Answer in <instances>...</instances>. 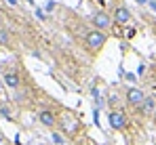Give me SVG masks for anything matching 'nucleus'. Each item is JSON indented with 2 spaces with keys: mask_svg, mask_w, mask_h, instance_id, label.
Segmentation results:
<instances>
[{
  "mask_svg": "<svg viewBox=\"0 0 156 145\" xmlns=\"http://www.w3.org/2000/svg\"><path fill=\"white\" fill-rule=\"evenodd\" d=\"M152 109H154V99H144V112L150 114Z\"/></svg>",
  "mask_w": 156,
  "mask_h": 145,
  "instance_id": "10",
  "label": "nucleus"
},
{
  "mask_svg": "<svg viewBox=\"0 0 156 145\" xmlns=\"http://www.w3.org/2000/svg\"><path fill=\"white\" fill-rule=\"evenodd\" d=\"M127 99H129L131 105H139V103H144V93H141L139 88H129Z\"/></svg>",
  "mask_w": 156,
  "mask_h": 145,
  "instance_id": "4",
  "label": "nucleus"
},
{
  "mask_svg": "<svg viewBox=\"0 0 156 145\" xmlns=\"http://www.w3.org/2000/svg\"><path fill=\"white\" fill-rule=\"evenodd\" d=\"M53 141H55L57 145H61V143H63V139H61V135H53Z\"/></svg>",
  "mask_w": 156,
  "mask_h": 145,
  "instance_id": "11",
  "label": "nucleus"
},
{
  "mask_svg": "<svg viewBox=\"0 0 156 145\" xmlns=\"http://www.w3.org/2000/svg\"><path fill=\"white\" fill-rule=\"evenodd\" d=\"M63 126H66V130H68V133H76L78 122L74 120V118H70V116H66V120H63Z\"/></svg>",
  "mask_w": 156,
  "mask_h": 145,
  "instance_id": "6",
  "label": "nucleus"
},
{
  "mask_svg": "<svg viewBox=\"0 0 156 145\" xmlns=\"http://www.w3.org/2000/svg\"><path fill=\"white\" fill-rule=\"evenodd\" d=\"M108 120H110V126L116 128V130H120V128L127 126V118H125V114H120V112H112Z\"/></svg>",
  "mask_w": 156,
  "mask_h": 145,
  "instance_id": "2",
  "label": "nucleus"
},
{
  "mask_svg": "<svg viewBox=\"0 0 156 145\" xmlns=\"http://www.w3.org/2000/svg\"><path fill=\"white\" fill-rule=\"evenodd\" d=\"M137 2H146V0H137Z\"/></svg>",
  "mask_w": 156,
  "mask_h": 145,
  "instance_id": "13",
  "label": "nucleus"
},
{
  "mask_svg": "<svg viewBox=\"0 0 156 145\" xmlns=\"http://www.w3.org/2000/svg\"><path fill=\"white\" fill-rule=\"evenodd\" d=\"M150 6H152V9L156 11V0H152V2H150Z\"/></svg>",
  "mask_w": 156,
  "mask_h": 145,
  "instance_id": "12",
  "label": "nucleus"
},
{
  "mask_svg": "<svg viewBox=\"0 0 156 145\" xmlns=\"http://www.w3.org/2000/svg\"><path fill=\"white\" fill-rule=\"evenodd\" d=\"M93 25L101 32V29H108V27L112 25V19H110L105 13H95V15H93Z\"/></svg>",
  "mask_w": 156,
  "mask_h": 145,
  "instance_id": "3",
  "label": "nucleus"
},
{
  "mask_svg": "<svg viewBox=\"0 0 156 145\" xmlns=\"http://www.w3.org/2000/svg\"><path fill=\"white\" fill-rule=\"evenodd\" d=\"M114 19H116L118 23H129V21H131V13L127 11V9H122V6H120V9H116V11H114Z\"/></svg>",
  "mask_w": 156,
  "mask_h": 145,
  "instance_id": "5",
  "label": "nucleus"
},
{
  "mask_svg": "<svg viewBox=\"0 0 156 145\" xmlns=\"http://www.w3.org/2000/svg\"><path fill=\"white\" fill-rule=\"evenodd\" d=\"M105 42V34L104 32H99V29H93V32H87V47L91 48V50H97V48H101Z\"/></svg>",
  "mask_w": 156,
  "mask_h": 145,
  "instance_id": "1",
  "label": "nucleus"
},
{
  "mask_svg": "<svg viewBox=\"0 0 156 145\" xmlns=\"http://www.w3.org/2000/svg\"><path fill=\"white\" fill-rule=\"evenodd\" d=\"M4 82H6L11 88H17V86H19V78H17L15 74H6V76H4Z\"/></svg>",
  "mask_w": 156,
  "mask_h": 145,
  "instance_id": "8",
  "label": "nucleus"
},
{
  "mask_svg": "<svg viewBox=\"0 0 156 145\" xmlns=\"http://www.w3.org/2000/svg\"><path fill=\"white\" fill-rule=\"evenodd\" d=\"M9 42H11V34H9L6 29H0V44H4V47H6Z\"/></svg>",
  "mask_w": 156,
  "mask_h": 145,
  "instance_id": "9",
  "label": "nucleus"
},
{
  "mask_svg": "<svg viewBox=\"0 0 156 145\" xmlns=\"http://www.w3.org/2000/svg\"><path fill=\"white\" fill-rule=\"evenodd\" d=\"M40 122H42L44 126H53V124H55V116H53L51 112H42V114H40Z\"/></svg>",
  "mask_w": 156,
  "mask_h": 145,
  "instance_id": "7",
  "label": "nucleus"
}]
</instances>
